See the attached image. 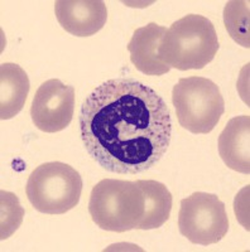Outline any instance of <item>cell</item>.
Returning a JSON list of instances; mask_svg holds the SVG:
<instances>
[{"label": "cell", "instance_id": "30bf717a", "mask_svg": "<svg viewBox=\"0 0 250 252\" xmlns=\"http://www.w3.org/2000/svg\"><path fill=\"white\" fill-rule=\"evenodd\" d=\"M218 154L235 172L250 173V118L248 115L229 120L218 136Z\"/></svg>", "mask_w": 250, "mask_h": 252}, {"label": "cell", "instance_id": "4fadbf2b", "mask_svg": "<svg viewBox=\"0 0 250 252\" xmlns=\"http://www.w3.org/2000/svg\"><path fill=\"white\" fill-rule=\"evenodd\" d=\"M224 22L229 34L236 43L249 48V1H229L224 9Z\"/></svg>", "mask_w": 250, "mask_h": 252}, {"label": "cell", "instance_id": "5b68a950", "mask_svg": "<svg viewBox=\"0 0 250 252\" xmlns=\"http://www.w3.org/2000/svg\"><path fill=\"white\" fill-rule=\"evenodd\" d=\"M172 102L179 125L193 134H209L225 112L218 86L209 78H181L172 91Z\"/></svg>", "mask_w": 250, "mask_h": 252}, {"label": "cell", "instance_id": "6da1fadb", "mask_svg": "<svg viewBox=\"0 0 250 252\" xmlns=\"http://www.w3.org/2000/svg\"><path fill=\"white\" fill-rule=\"evenodd\" d=\"M80 132L90 157L107 172L139 174L170 148L172 120L166 101L133 78L101 83L80 110Z\"/></svg>", "mask_w": 250, "mask_h": 252}, {"label": "cell", "instance_id": "7a4b0ae2", "mask_svg": "<svg viewBox=\"0 0 250 252\" xmlns=\"http://www.w3.org/2000/svg\"><path fill=\"white\" fill-rule=\"evenodd\" d=\"M220 48L215 27L204 15L188 14L167 29L158 47L162 62L179 71L202 69Z\"/></svg>", "mask_w": 250, "mask_h": 252}, {"label": "cell", "instance_id": "7c38bea8", "mask_svg": "<svg viewBox=\"0 0 250 252\" xmlns=\"http://www.w3.org/2000/svg\"><path fill=\"white\" fill-rule=\"evenodd\" d=\"M144 197V213L137 229L159 228L170 220L173 197L163 183L157 181H137Z\"/></svg>", "mask_w": 250, "mask_h": 252}, {"label": "cell", "instance_id": "8fae6325", "mask_svg": "<svg viewBox=\"0 0 250 252\" xmlns=\"http://www.w3.org/2000/svg\"><path fill=\"white\" fill-rule=\"evenodd\" d=\"M26 71L15 63L0 66V119L9 120L22 111L29 92Z\"/></svg>", "mask_w": 250, "mask_h": 252}, {"label": "cell", "instance_id": "ba28073f", "mask_svg": "<svg viewBox=\"0 0 250 252\" xmlns=\"http://www.w3.org/2000/svg\"><path fill=\"white\" fill-rule=\"evenodd\" d=\"M55 12L61 27L76 37L94 35L107 20V8L101 0H58Z\"/></svg>", "mask_w": 250, "mask_h": 252}, {"label": "cell", "instance_id": "8992f818", "mask_svg": "<svg viewBox=\"0 0 250 252\" xmlns=\"http://www.w3.org/2000/svg\"><path fill=\"white\" fill-rule=\"evenodd\" d=\"M179 228L181 235L195 245L217 244L229 231L225 204L211 193H193L181 201Z\"/></svg>", "mask_w": 250, "mask_h": 252}, {"label": "cell", "instance_id": "3957f363", "mask_svg": "<svg viewBox=\"0 0 250 252\" xmlns=\"http://www.w3.org/2000/svg\"><path fill=\"white\" fill-rule=\"evenodd\" d=\"M89 212L101 229L127 232L137 229L144 213V197L135 182L103 179L91 190Z\"/></svg>", "mask_w": 250, "mask_h": 252}, {"label": "cell", "instance_id": "52a82bcc", "mask_svg": "<svg viewBox=\"0 0 250 252\" xmlns=\"http://www.w3.org/2000/svg\"><path fill=\"white\" fill-rule=\"evenodd\" d=\"M75 110V89L52 78L39 86L31 106V116L40 131L58 132L72 121Z\"/></svg>", "mask_w": 250, "mask_h": 252}, {"label": "cell", "instance_id": "277c9868", "mask_svg": "<svg viewBox=\"0 0 250 252\" xmlns=\"http://www.w3.org/2000/svg\"><path fill=\"white\" fill-rule=\"evenodd\" d=\"M26 192L28 201L38 212L64 215L80 202L82 178L69 164L44 163L29 175Z\"/></svg>", "mask_w": 250, "mask_h": 252}, {"label": "cell", "instance_id": "5bb4252c", "mask_svg": "<svg viewBox=\"0 0 250 252\" xmlns=\"http://www.w3.org/2000/svg\"><path fill=\"white\" fill-rule=\"evenodd\" d=\"M20 211H23V209L20 208L19 203H18V199L17 202L14 203L13 206L12 212H9V206H8V202H6L5 197L1 194V240H5L8 238V228L10 227V233L15 232L17 228L19 227V224L22 223L17 218H13V216L18 218H22L23 217V213H18Z\"/></svg>", "mask_w": 250, "mask_h": 252}, {"label": "cell", "instance_id": "9c48e42d", "mask_svg": "<svg viewBox=\"0 0 250 252\" xmlns=\"http://www.w3.org/2000/svg\"><path fill=\"white\" fill-rule=\"evenodd\" d=\"M167 29L157 23L135 29L132 40L128 44L130 61L135 68L148 76H162L171 71V67L162 62L158 47Z\"/></svg>", "mask_w": 250, "mask_h": 252}]
</instances>
